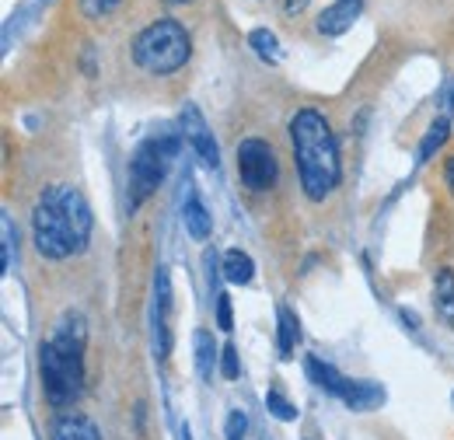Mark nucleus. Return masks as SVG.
<instances>
[{
  "instance_id": "obj_1",
  "label": "nucleus",
  "mask_w": 454,
  "mask_h": 440,
  "mask_svg": "<svg viewBox=\"0 0 454 440\" xmlns=\"http://www.w3.org/2000/svg\"><path fill=\"white\" fill-rule=\"evenodd\" d=\"M91 207L70 185H50L32 207V238L43 259H70L91 241Z\"/></svg>"
},
{
  "instance_id": "obj_2",
  "label": "nucleus",
  "mask_w": 454,
  "mask_h": 440,
  "mask_svg": "<svg viewBox=\"0 0 454 440\" xmlns=\"http://www.w3.org/2000/svg\"><path fill=\"white\" fill-rule=\"evenodd\" d=\"M290 144H294V161H297L304 196L322 203L340 185L342 175L340 144L333 137L329 119L318 109H301L290 119Z\"/></svg>"
},
{
  "instance_id": "obj_3",
  "label": "nucleus",
  "mask_w": 454,
  "mask_h": 440,
  "mask_svg": "<svg viewBox=\"0 0 454 440\" xmlns=\"http://www.w3.org/2000/svg\"><path fill=\"white\" fill-rule=\"evenodd\" d=\"M84 346H88V322L77 311L59 318L50 342L39 346V374L50 405H74L84 391Z\"/></svg>"
},
{
  "instance_id": "obj_4",
  "label": "nucleus",
  "mask_w": 454,
  "mask_h": 440,
  "mask_svg": "<svg viewBox=\"0 0 454 440\" xmlns=\"http://www.w3.org/2000/svg\"><path fill=\"white\" fill-rule=\"evenodd\" d=\"M192 56V39L175 18H158L151 21L137 39H133V63L154 77L175 74L189 63Z\"/></svg>"
},
{
  "instance_id": "obj_5",
  "label": "nucleus",
  "mask_w": 454,
  "mask_h": 440,
  "mask_svg": "<svg viewBox=\"0 0 454 440\" xmlns=\"http://www.w3.org/2000/svg\"><path fill=\"white\" fill-rule=\"evenodd\" d=\"M175 154H178V137L175 133L147 137V140L137 144V151L129 158V214H137L158 192Z\"/></svg>"
},
{
  "instance_id": "obj_6",
  "label": "nucleus",
  "mask_w": 454,
  "mask_h": 440,
  "mask_svg": "<svg viewBox=\"0 0 454 440\" xmlns=\"http://www.w3.org/2000/svg\"><path fill=\"white\" fill-rule=\"evenodd\" d=\"M277 171H280L277 154H273V147L266 140H259V137L241 140V147H238V178H241L245 189H252V192L273 189L277 185Z\"/></svg>"
},
{
  "instance_id": "obj_7",
  "label": "nucleus",
  "mask_w": 454,
  "mask_h": 440,
  "mask_svg": "<svg viewBox=\"0 0 454 440\" xmlns=\"http://www.w3.org/2000/svg\"><path fill=\"white\" fill-rule=\"evenodd\" d=\"M178 126H182V137L189 140V147L196 151V158L203 161L207 168H217L221 165V147L214 140V130L207 126L203 112L196 109L192 102H185L182 112H178Z\"/></svg>"
},
{
  "instance_id": "obj_8",
  "label": "nucleus",
  "mask_w": 454,
  "mask_h": 440,
  "mask_svg": "<svg viewBox=\"0 0 454 440\" xmlns=\"http://www.w3.org/2000/svg\"><path fill=\"white\" fill-rule=\"evenodd\" d=\"M360 11H364V0H336L333 7H325L322 14H318V32L322 35H342V32H349V25L360 18Z\"/></svg>"
},
{
  "instance_id": "obj_9",
  "label": "nucleus",
  "mask_w": 454,
  "mask_h": 440,
  "mask_svg": "<svg viewBox=\"0 0 454 440\" xmlns=\"http://www.w3.org/2000/svg\"><path fill=\"white\" fill-rule=\"evenodd\" d=\"M304 371H308V378L322 388V391H329V395H336V398H342V395H346V388H349V381L342 378L340 371H336L333 364H325L322 357H315V353H308V357H304Z\"/></svg>"
},
{
  "instance_id": "obj_10",
  "label": "nucleus",
  "mask_w": 454,
  "mask_h": 440,
  "mask_svg": "<svg viewBox=\"0 0 454 440\" xmlns=\"http://www.w3.org/2000/svg\"><path fill=\"white\" fill-rule=\"evenodd\" d=\"M385 388L378 385V381H349L346 388V395H342V402H346V409H353V412H371V409H381L385 405Z\"/></svg>"
},
{
  "instance_id": "obj_11",
  "label": "nucleus",
  "mask_w": 454,
  "mask_h": 440,
  "mask_svg": "<svg viewBox=\"0 0 454 440\" xmlns=\"http://www.w3.org/2000/svg\"><path fill=\"white\" fill-rule=\"evenodd\" d=\"M53 440H102L98 427L81 412H63L53 423Z\"/></svg>"
},
{
  "instance_id": "obj_12",
  "label": "nucleus",
  "mask_w": 454,
  "mask_h": 440,
  "mask_svg": "<svg viewBox=\"0 0 454 440\" xmlns=\"http://www.w3.org/2000/svg\"><path fill=\"white\" fill-rule=\"evenodd\" d=\"M434 311L454 329V270H437L434 276Z\"/></svg>"
},
{
  "instance_id": "obj_13",
  "label": "nucleus",
  "mask_w": 454,
  "mask_h": 440,
  "mask_svg": "<svg viewBox=\"0 0 454 440\" xmlns=\"http://www.w3.org/2000/svg\"><path fill=\"white\" fill-rule=\"evenodd\" d=\"M182 217H185V231H189V238H196V241H207L210 238V231H214V220L207 214V207L200 203V196L189 189V196H185V210H182Z\"/></svg>"
},
{
  "instance_id": "obj_14",
  "label": "nucleus",
  "mask_w": 454,
  "mask_h": 440,
  "mask_svg": "<svg viewBox=\"0 0 454 440\" xmlns=\"http://www.w3.org/2000/svg\"><path fill=\"white\" fill-rule=\"evenodd\" d=\"M192 350H196V371H200V378L210 381V378H214V367H217V357H221V350L214 346V332L196 329V335H192Z\"/></svg>"
},
{
  "instance_id": "obj_15",
  "label": "nucleus",
  "mask_w": 454,
  "mask_h": 440,
  "mask_svg": "<svg viewBox=\"0 0 454 440\" xmlns=\"http://www.w3.org/2000/svg\"><path fill=\"white\" fill-rule=\"evenodd\" d=\"M224 279L227 283H238V287H245V283H252V276H255V263H252V255H245L241 248H231L224 252Z\"/></svg>"
},
{
  "instance_id": "obj_16",
  "label": "nucleus",
  "mask_w": 454,
  "mask_h": 440,
  "mask_svg": "<svg viewBox=\"0 0 454 440\" xmlns=\"http://www.w3.org/2000/svg\"><path fill=\"white\" fill-rule=\"evenodd\" d=\"M280 335H277V346H280V357L290 360L294 357V346H297V339H301V322H297V315L290 311V308H280Z\"/></svg>"
},
{
  "instance_id": "obj_17",
  "label": "nucleus",
  "mask_w": 454,
  "mask_h": 440,
  "mask_svg": "<svg viewBox=\"0 0 454 440\" xmlns=\"http://www.w3.org/2000/svg\"><path fill=\"white\" fill-rule=\"evenodd\" d=\"M0 234H4V248H0V273L7 276L14 266V248H18V231H14V217L11 210L0 214Z\"/></svg>"
},
{
  "instance_id": "obj_18",
  "label": "nucleus",
  "mask_w": 454,
  "mask_h": 440,
  "mask_svg": "<svg viewBox=\"0 0 454 440\" xmlns=\"http://www.w3.org/2000/svg\"><path fill=\"white\" fill-rule=\"evenodd\" d=\"M448 133H451V122H448V115H444V119H434V126H430V130H427V137H423V147H419V161H430V158L437 154V147H444Z\"/></svg>"
},
{
  "instance_id": "obj_19",
  "label": "nucleus",
  "mask_w": 454,
  "mask_h": 440,
  "mask_svg": "<svg viewBox=\"0 0 454 440\" xmlns=\"http://www.w3.org/2000/svg\"><path fill=\"white\" fill-rule=\"evenodd\" d=\"M248 46L262 56V59H277V53H280V43H277V35L270 28H255L248 35Z\"/></svg>"
},
{
  "instance_id": "obj_20",
  "label": "nucleus",
  "mask_w": 454,
  "mask_h": 440,
  "mask_svg": "<svg viewBox=\"0 0 454 440\" xmlns=\"http://www.w3.org/2000/svg\"><path fill=\"white\" fill-rule=\"evenodd\" d=\"M266 409H270V416H277V420H284V423H294V420H297V405H290L280 391H270V395H266Z\"/></svg>"
},
{
  "instance_id": "obj_21",
  "label": "nucleus",
  "mask_w": 454,
  "mask_h": 440,
  "mask_svg": "<svg viewBox=\"0 0 454 440\" xmlns=\"http://www.w3.org/2000/svg\"><path fill=\"white\" fill-rule=\"evenodd\" d=\"M119 4H122V0H81V11H84V18L102 21V18H109L113 11H119Z\"/></svg>"
},
{
  "instance_id": "obj_22",
  "label": "nucleus",
  "mask_w": 454,
  "mask_h": 440,
  "mask_svg": "<svg viewBox=\"0 0 454 440\" xmlns=\"http://www.w3.org/2000/svg\"><path fill=\"white\" fill-rule=\"evenodd\" d=\"M221 374H224L227 381H234V378L241 374V364H238V350H234V342H227L224 350H221Z\"/></svg>"
},
{
  "instance_id": "obj_23",
  "label": "nucleus",
  "mask_w": 454,
  "mask_h": 440,
  "mask_svg": "<svg viewBox=\"0 0 454 440\" xmlns=\"http://www.w3.org/2000/svg\"><path fill=\"white\" fill-rule=\"evenodd\" d=\"M245 430H248V416H245L241 409L227 412V427H224L227 440H241V437H245Z\"/></svg>"
},
{
  "instance_id": "obj_24",
  "label": "nucleus",
  "mask_w": 454,
  "mask_h": 440,
  "mask_svg": "<svg viewBox=\"0 0 454 440\" xmlns=\"http://www.w3.org/2000/svg\"><path fill=\"white\" fill-rule=\"evenodd\" d=\"M217 329L221 332L234 329V318H231V297H227V294H217Z\"/></svg>"
},
{
  "instance_id": "obj_25",
  "label": "nucleus",
  "mask_w": 454,
  "mask_h": 440,
  "mask_svg": "<svg viewBox=\"0 0 454 440\" xmlns=\"http://www.w3.org/2000/svg\"><path fill=\"white\" fill-rule=\"evenodd\" d=\"M308 7V0H286V14H301Z\"/></svg>"
},
{
  "instance_id": "obj_26",
  "label": "nucleus",
  "mask_w": 454,
  "mask_h": 440,
  "mask_svg": "<svg viewBox=\"0 0 454 440\" xmlns=\"http://www.w3.org/2000/svg\"><path fill=\"white\" fill-rule=\"evenodd\" d=\"M444 178H448V185H451V192H454V154L448 158V165H444Z\"/></svg>"
},
{
  "instance_id": "obj_27",
  "label": "nucleus",
  "mask_w": 454,
  "mask_h": 440,
  "mask_svg": "<svg viewBox=\"0 0 454 440\" xmlns=\"http://www.w3.org/2000/svg\"><path fill=\"white\" fill-rule=\"evenodd\" d=\"M402 322H405V326H419V322H416V315H412V311H402Z\"/></svg>"
},
{
  "instance_id": "obj_28",
  "label": "nucleus",
  "mask_w": 454,
  "mask_h": 440,
  "mask_svg": "<svg viewBox=\"0 0 454 440\" xmlns=\"http://www.w3.org/2000/svg\"><path fill=\"white\" fill-rule=\"evenodd\" d=\"M168 4H192V0H168Z\"/></svg>"
},
{
  "instance_id": "obj_29",
  "label": "nucleus",
  "mask_w": 454,
  "mask_h": 440,
  "mask_svg": "<svg viewBox=\"0 0 454 440\" xmlns=\"http://www.w3.org/2000/svg\"><path fill=\"white\" fill-rule=\"evenodd\" d=\"M451 106H454V95H451Z\"/></svg>"
},
{
  "instance_id": "obj_30",
  "label": "nucleus",
  "mask_w": 454,
  "mask_h": 440,
  "mask_svg": "<svg viewBox=\"0 0 454 440\" xmlns=\"http://www.w3.org/2000/svg\"><path fill=\"white\" fill-rule=\"evenodd\" d=\"M451 402H454V395H451Z\"/></svg>"
}]
</instances>
